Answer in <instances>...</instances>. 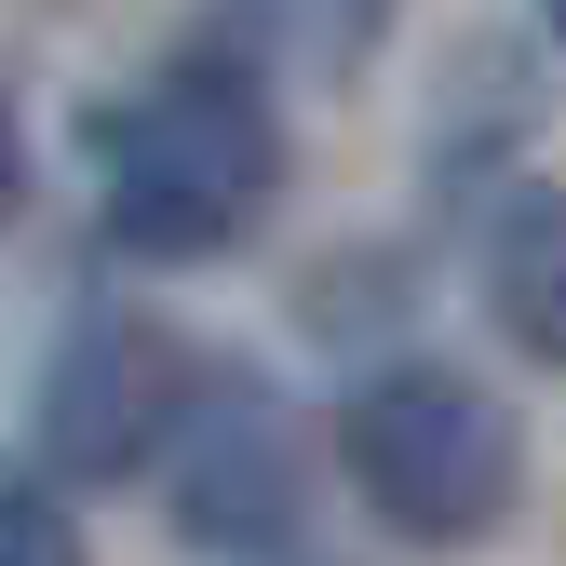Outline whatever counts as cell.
Instances as JSON below:
<instances>
[{
  "label": "cell",
  "mask_w": 566,
  "mask_h": 566,
  "mask_svg": "<svg viewBox=\"0 0 566 566\" xmlns=\"http://www.w3.org/2000/svg\"><path fill=\"white\" fill-rule=\"evenodd\" d=\"M539 28H553V41H566V0H539Z\"/></svg>",
  "instance_id": "obj_9"
},
{
  "label": "cell",
  "mask_w": 566,
  "mask_h": 566,
  "mask_svg": "<svg viewBox=\"0 0 566 566\" xmlns=\"http://www.w3.org/2000/svg\"><path fill=\"white\" fill-rule=\"evenodd\" d=\"M283 28H297V54L324 67V82H350V67L391 41V0H283Z\"/></svg>",
  "instance_id": "obj_7"
},
{
  "label": "cell",
  "mask_w": 566,
  "mask_h": 566,
  "mask_svg": "<svg viewBox=\"0 0 566 566\" xmlns=\"http://www.w3.org/2000/svg\"><path fill=\"white\" fill-rule=\"evenodd\" d=\"M472 297L500 324V350L566 365V176H500L472 217Z\"/></svg>",
  "instance_id": "obj_5"
},
{
  "label": "cell",
  "mask_w": 566,
  "mask_h": 566,
  "mask_svg": "<svg viewBox=\"0 0 566 566\" xmlns=\"http://www.w3.org/2000/svg\"><path fill=\"white\" fill-rule=\"evenodd\" d=\"M311 418L283 405L256 365H202L189 378V418H176V446H163V513L189 553H283L311 526Z\"/></svg>",
  "instance_id": "obj_3"
},
{
  "label": "cell",
  "mask_w": 566,
  "mask_h": 566,
  "mask_svg": "<svg viewBox=\"0 0 566 566\" xmlns=\"http://www.w3.org/2000/svg\"><path fill=\"white\" fill-rule=\"evenodd\" d=\"M337 472L391 539L418 553H472L500 539L526 500V432L446 350H378L365 378H337Z\"/></svg>",
  "instance_id": "obj_2"
},
{
  "label": "cell",
  "mask_w": 566,
  "mask_h": 566,
  "mask_svg": "<svg viewBox=\"0 0 566 566\" xmlns=\"http://www.w3.org/2000/svg\"><path fill=\"white\" fill-rule=\"evenodd\" d=\"M0 566H95L82 553V513L41 459H0Z\"/></svg>",
  "instance_id": "obj_6"
},
{
  "label": "cell",
  "mask_w": 566,
  "mask_h": 566,
  "mask_svg": "<svg viewBox=\"0 0 566 566\" xmlns=\"http://www.w3.org/2000/svg\"><path fill=\"white\" fill-rule=\"evenodd\" d=\"M270 28H283V0H230V28L202 14L176 41V67H149L135 95L82 108L95 230L122 256H217V243H243L270 217V189H283Z\"/></svg>",
  "instance_id": "obj_1"
},
{
  "label": "cell",
  "mask_w": 566,
  "mask_h": 566,
  "mask_svg": "<svg viewBox=\"0 0 566 566\" xmlns=\"http://www.w3.org/2000/svg\"><path fill=\"white\" fill-rule=\"evenodd\" d=\"M28 189V163H14V95H0V202Z\"/></svg>",
  "instance_id": "obj_8"
},
{
  "label": "cell",
  "mask_w": 566,
  "mask_h": 566,
  "mask_svg": "<svg viewBox=\"0 0 566 566\" xmlns=\"http://www.w3.org/2000/svg\"><path fill=\"white\" fill-rule=\"evenodd\" d=\"M189 378H202V350H189L163 311H135V297L67 311L54 365H41V472H54V485L163 472L176 418H189Z\"/></svg>",
  "instance_id": "obj_4"
}]
</instances>
